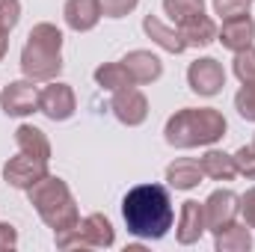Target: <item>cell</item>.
I'll return each instance as SVG.
<instances>
[{
    "label": "cell",
    "mask_w": 255,
    "mask_h": 252,
    "mask_svg": "<svg viewBox=\"0 0 255 252\" xmlns=\"http://www.w3.org/2000/svg\"><path fill=\"white\" fill-rule=\"evenodd\" d=\"M122 220L128 235L139 241H160L175 223V205L169 187L163 184H136L122 199Z\"/></svg>",
    "instance_id": "6da1fadb"
},
{
    "label": "cell",
    "mask_w": 255,
    "mask_h": 252,
    "mask_svg": "<svg viewBox=\"0 0 255 252\" xmlns=\"http://www.w3.org/2000/svg\"><path fill=\"white\" fill-rule=\"evenodd\" d=\"M229 130L226 116L217 107H181L175 110L166 125L163 139L172 148H199V145H217Z\"/></svg>",
    "instance_id": "7a4b0ae2"
},
{
    "label": "cell",
    "mask_w": 255,
    "mask_h": 252,
    "mask_svg": "<svg viewBox=\"0 0 255 252\" xmlns=\"http://www.w3.org/2000/svg\"><path fill=\"white\" fill-rule=\"evenodd\" d=\"M21 74L33 83H48L63 74V30L51 21L30 27L21 48Z\"/></svg>",
    "instance_id": "3957f363"
},
{
    "label": "cell",
    "mask_w": 255,
    "mask_h": 252,
    "mask_svg": "<svg viewBox=\"0 0 255 252\" xmlns=\"http://www.w3.org/2000/svg\"><path fill=\"white\" fill-rule=\"evenodd\" d=\"M27 199L30 205L36 208V214L42 217V223L54 232V235H63L68 229H74L80 223V211H77V202L71 196V190L60 175H45L42 181H36L33 187L27 190Z\"/></svg>",
    "instance_id": "277c9868"
},
{
    "label": "cell",
    "mask_w": 255,
    "mask_h": 252,
    "mask_svg": "<svg viewBox=\"0 0 255 252\" xmlns=\"http://www.w3.org/2000/svg\"><path fill=\"white\" fill-rule=\"evenodd\" d=\"M0 110L12 119H24V116L39 113V86L27 77L9 80L0 89Z\"/></svg>",
    "instance_id": "5b68a950"
},
{
    "label": "cell",
    "mask_w": 255,
    "mask_h": 252,
    "mask_svg": "<svg viewBox=\"0 0 255 252\" xmlns=\"http://www.w3.org/2000/svg\"><path fill=\"white\" fill-rule=\"evenodd\" d=\"M187 86L199 98H214L226 86V68L214 57H199L187 65Z\"/></svg>",
    "instance_id": "8992f818"
},
{
    "label": "cell",
    "mask_w": 255,
    "mask_h": 252,
    "mask_svg": "<svg viewBox=\"0 0 255 252\" xmlns=\"http://www.w3.org/2000/svg\"><path fill=\"white\" fill-rule=\"evenodd\" d=\"M39 113L51 122H68L77 113V95L63 80H48V86L39 89Z\"/></svg>",
    "instance_id": "52a82bcc"
},
{
    "label": "cell",
    "mask_w": 255,
    "mask_h": 252,
    "mask_svg": "<svg viewBox=\"0 0 255 252\" xmlns=\"http://www.w3.org/2000/svg\"><path fill=\"white\" fill-rule=\"evenodd\" d=\"M48 172H51L48 160H39L33 154H24V151H18L15 157H9L3 163V181L15 190H24V193L33 187L36 181H42Z\"/></svg>",
    "instance_id": "ba28073f"
},
{
    "label": "cell",
    "mask_w": 255,
    "mask_h": 252,
    "mask_svg": "<svg viewBox=\"0 0 255 252\" xmlns=\"http://www.w3.org/2000/svg\"><path fill=\"white\" fill-rule=\"evenodd\" d=\"M110 110H113L116 122H122L125 127H139L148 119V98L139 86H125V89L113 92Z\"/></svg>",
    "instance_id": "9c48e42d"
},
{
    "label": "cell",
    "mask_w": 255,
    "mask_h": 252,
    "mask_svg": "<svg viewBox=\"0 0 255 252\" xmlns=\"http://www.w3.org/2000/svg\"><path fill=\"white\" fill-rule=\"evenodd\" d=\"M205 220H208V232L214 235L217 229H223L226 223H232V220H238V214H241V196L235 193V190H214L205 202Z\"/></svg>",
    "instance_id": "30bf717a"
},
{
    "label": "cell",
    "mask_w": 255,
    "mask_h": 252,
    "mask_svg": "<svg viewBox=\"0 0 255 252\" xmlns=\"http://www.w3.org/2000/svg\"><path fill=\"white\" fill-rule=\"evenodd\" d=\"M208 232V220H205V205L187 199L181 202V211H178V223H175V241L181 247H193L202 241V235Z\"/></svg>",
    "instance_id": "8fae6325"
},
{
    "label": "cell",
    "mask_w": 255,
    "mask_h": 252,
    "mask_svg": "<svg viewBox=\"0 0 255 252\" xmlns=\"http://www.w3.org/2000/svg\"><path fill=\"white\" fill-rule=\"evenodd\" d=\"M80 241H83V250H110L116 244V229L113 223L104 217V214H86L80 217V223L74 226Z\"/></svg>",
    "instance_id": "7c38bea8"
},
{
    "label": "cell",
    "mask_w": 255,
    "mask_h": 252,
    "mask_svg": "<svg viewBox=\"0 0 255 252\" xmlns=\"http://www.w3.org/2000/svg\"><path fill=\"white\" fill-rule=\"evenodd\" d=\"M122 65L128 68V74H130V80L136 86H148V83H154V80L163 77V60L157 54L145 51V48L128 51L125 57H122Z\"/></svg>",
    "instance_id": "4fadbf2b"
},
{
    "label": "cell",
    "mask_w": 255,
    "mask_h": 252,
    "mask_svg": "<svg viewBox=\"0 0 255 252\" xmlns=\"http://www.w3.org/2000/svg\"><path fill=\"white\" fill-rule=\"evenodd\" d=\"M217 42H220L226 51H232V54L253 48V42H255V21H253V15H241V18L220 21Z\"/></svg>",
    "instance_id": "5bb4252c"
},
{
    "label": "cell",
    "mask_w": 255,
    "mask_h": 252,
    "mask_svg": "<svg viewBox=\"0 0 255 252\" xmlns=\"http://www.w3.org/2000/svg\"><path fill=\"white\" fill-rule=\"evenodd\" d=\"M101 3L98 0H65L63 6V21L68 30L74 33H89L101 21Z\"/></svg>",
    "instance_id": "9a60e30c"
},
{
    "label": "cell",
    "mask_w": 255,
    "mask_h": 252,
    "mask_svg": "<svg viewBox=\"0 0 255 252\" xmlns=\"http://www.w3.org/2000/svg\"><path fill=\"white\" fill-rule=\"evenodd\" d=\"M175 27H178V33H181V39H184L187 48H208V45L217 42V33H220L217 21L211 15H205V12L193 15V18L175 24Z\"/></svg>",
    "instance_id": "2e32d148"
},
{
    "label": "cell",
    "mask_w": 255,
    "mask_h": 252,
    "mask_svg": "<svg viewBox=\"0 0 255 252\" xmlns=\"http://www.w3.org/2000/svg\"><path fill=\"white\" fill-rule=\"evenodd\" d=\"M142 33L160 48V51H166V54H184L187 51V45H184V39H181V33H178V27H169V24H163L157 15H145L142 18Z\"/></svg>",
    "instance_id": "e0dca14e"
},
{
    "label": "cell",
    "mask_w": 255,
    "mask_h": 252,
    "mask_svg": "<svg viewBox=\"0 0 255 252\" xmlns=\"http://www.w3.org/2000/svg\"><path fill=\"white\" fill-rule=\"evenodd\" d=\"M163 178H166V187L169 190L187 193V190H196L199 184H202L205 172H202L199 160H193V157H178V160H172V163L166 166Z\"/></svg>",
    "instance_id": "ac0fdd59"
},
{
    "label": "cell",
    "mask_w": 255,
    "mask_h": 252,
    "mask_svg": "<svg viewBox=\"0 0 255 252\" xmlns=\"http://www.w3.org/2000/svg\"><path fill=\"white\" fill-rule=\"evenodd\" d=\"M214 250L217 252H250L253 250V229L247 223H226L214 232Z\"/></svg>",
    "instance_id": "d6986e66"
},
{
    "label": "cell",
    "mask_w": 255,
    "mask_h": 252,
    "mask_svg": "<svg viewBox=\"0 0 255 252\" xmlns=\"http://www.w3.org/2000/svg\"><path fill=\"white\" fill-rule=\"evenodd\" d=\"M199 166L205 172V178H214V181H232L238 178V169H235V157L223 148H214L208 145V151L199 157Z\"/></svg>",
    "instance_id": "ffe728a7"
},
{
    "label": "cell",
    "mask_w": 255,
    "mask_h": 252,
    "mask_svg": "<svg viewBox=\"0 0 255 252\" xmlns=\"http://www.w3.org/2000/svg\"><path fill=\"white\" fill-rule=\"evenodd\" d=\"M15 145H18V151L33 154V157H39V160H48V163H51V139H48V133H45L42 127L18 125V127H15Z\"/></svg>",
    "instance_id": "44dd1931"
},
{
    "label": "cell",
    "mask_w": 255,
    "mask_h": 252,
    "mask_svg": "<svg viewBox=\"0 0 255 252\" xmlns=\"http://www.w3.org/2000/svg\"><path fill=\"white\" fill-rule=\"evenodd\" d=\"M92 77H95V83L101 86V89H107V92H119V89H125V86H136L133 80H130V74H128V68L119 63H101L95 71H92Z\"/></svg>",
    "instance_id": "7402d4cb"
},
{
    "label": "cell",
    "mask_w": 255,
    "mask_h": 252,
    "mask_svg": "<svg viewBox=\"0 0 255 252\" xmlns=\"http://www.w3.org/2000/svg\"><path fill=\"white\" fill-rule=\"evenodd\" d=\"M163 12L169 15L172 24H181L193 15L205 12V0H163Z\"/></svg>",
    "instance_id": "603a6c76"
},
{
    "label": "cell",
    "mask_w": 255,
    "mask_h": 252,
    "mask_svg": "<svg viewBox=\"0 0 255 252\" xmlns=\"http://www.w3.org/2000/svg\"><path fill=\"white\" fill-rule=\"evenodd\" d=\"M235 110L244 122H255V80L241 83V89L235 95Z\"/></svg>",
    "instance_id": "cb8c5ba5"
},
{
    "label": "cell",
    "mask_w": 255,
    "mask_h": 252,
    "mask_svg": "<svg viewBox=\"0 0 255 252\" xmlns=\"http://www.w3.org/2000/svg\"><path fill=\"white\" fill-rule=\"evenodd\" d=\"M232 71H235V77H238L241 83L255 80V45L253 48H247V51H238V54H235Z\"/></svg>",
    "instance_id": "d4e9b609"
},
{
    "label": "cell",
    "mask_w": 255,
    "mask_h": 252,
    "mask_svg": "<svg viewBox=\"0 0 255 252\" xmlns=\"http://www.w3.org/2000/svg\"><path fill=\"white\" fill-rule=\"evenodd\" d=\"M235 169H238V175H244L247 181H255V145H241L235 154Z\"/></svg>",
    "instance_id": "484cf974"
},
{
    "label": "cell",
    "mask_w": 255,
    "mask_h": 252,
    "mask_svg": "<svg viewBox=\"0 0 255 252\" xmlns=\"http://www.w3.org/2000/svg\"><path fill=\"white\" fill-rule=\"evenodd\" d=\"M214 15H217L220 21L250 15V0H214Z\"/></svg>",
    "instance_id": "4316f807"
},
{
    "label": "cell",
    "mask_w": 255,
    "mask_h": 252,
    "mask_svg": "<svg viewBox=\"0 0 255 252\" xmlns=\"http://www.w3.org/2000/svg\"><path fill=\"white\" fill-rule=\"evenodd\" d=\"M21 21V0H0V30L12 33Z\"/></svg>",
    "instance_id": "83f0119b"
},
{
    "label": "cell",
    "mask_w": 255,
    "mask_h": 252,
    "mask_svg": "<svg viewBox=\"0 0 255 252\" xmlns=\"http://www.w3.org/2000/svg\"><path fill=\"white\" fill-rule=\"evenodd\" d=\"M98 3H101V15L104 18H113V21L130 15L139 6V0H98Z\"/></svg>",
    "instance_id": "f1b7e54d"
},
{
    "label": "cell",
    "mask_w": 255,
    "mask_h": 252,
    "mask_svg": "<svg viewBox=\"0 0 255 252\" xmlns=\"http://www.w3.org/2000/svg\"><path fill=\"white\" fill-rule=\"evenodd\" d=\"M241 217H244V223L255 232V187H250L241 196Z\"/></svg>",
    "instance_id": "f546056e"
},
{
    "label": "cell",
    "mask_w": 255,
    "mask_h": 252,
    "mask_svg": "<svg viewBox=\"0 0 255 252\" xmlns=\"http://www.w3.org/2000/svg\"><path fill=\"white\" fill-rule=\"evenodd\" d=\"M18 250V229L12 223H0V252Z\"/></svg>",
    "instance_id": "4dcf8cb0"
},
{
    "label": "cell",
    "mask_w": 255,
    "mask_h": 252,
    "mask_svg": "<svg viewBox=\"0 0 255 252\" xmlns=\"http://www.w3.org/2000/svg\"><path fill=\"white\" fill-rule=\"evenodd\" d=\"M6 51H9V33L0 30V63L6 60Z\"/></svg>",
    "instance_id": "1f68e13d"
},
{
    "label": "cell",
    "mask_w": 255,
    "mask_h": 252,
    "mask_svg": "<svg viewBox=\"0 0 255 252\" xmlns=\"http://www.w3.org/2000/svg\"><path fill=\"white\" fill-rule=\"evenodd\" d=\"M253 145H255V139H253Z\"/></svg>",
    "instance_id": "d6a6232c"
},
{
    "label": "cell",
    "mask_w": 255,
    "mask_h": 252,
    "mask_svg": "<svg viewBox=\"0 0 255 252\" xmlns=\"http://www.w3.org/2000/svg\"><path fill=\"white\" fill-rule=\"evenodd\" d=\"M250 3H253V0H250Z\"/></svg>",
    "instance_id": "836d02e7"
}]
</instances>
